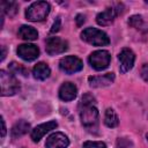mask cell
<instances>
[{"label":"cell","instance_id":"cell-1","mask_svg":"<svg viewBox=\"0 0 148 148\" xmlns=\"http://www.w3.org/2000/svg\"><path fill=\"white\" fill-rule=\"evenodd\" d=\"M80 118L82 125L88 130L89 132H97L98 128V120H99V114L97 109L94 105H86V106H80Z\"/></svg>","mask_w":148,"mask_h":148},{"label":"cell","instance_id":"cell-2","mask_svg":"<svg viewBox=\"0 0 148 148\" xmlns=\"http://www.w3.org/2000/svg\"><path fill=\"white\" fill-rule=\"evenodd\" d=\"M50 13V5L46 1H37L31 3L25 10V17L29 21L38 22L46 18Z\"/></svg>","mask_w":148,"mask_h":148},{"label":"cell","instance_id":"cell-3","mask_svg":"<svg viewBox=\"0 0 148 148\" xmlns=\"http://www.w3.org/2000/svg\"><path fill=\"white\" fill-rule=\"evenodd\" d=\"M81 38L95 46H104L108 45L110 43V39L108 37V35L102 31L98 30L96 28H87L81 32Z\"/></svg>","mask_w":148,"mask_h":148},{"label":"cell","instance_id":"cell-4","mask_svg":"<svg viewBox=\"0 0 148 148\" xmlns=\"http://www.w3.org/2000/svg\"><path fill=\"white\" fill-rule=\"evenodd\" d=\"M0 86H1V95L2 96H12L15 95L18 89H20V84L18 81L16 80V77L1 69L0 71Z\"/></svg>","mask_w":148,"mask_h":148},{"label":"cell","instance_id":"cell-5","mask_svg":"<svg viewBox=\"0 0 148 148\" xmlns=\"http://www.w3.org/2000/svg\"><path fill=\"white\" fill-rule=\"evenodd\" d=\"M110 60H111V56L105 50L95 51L89 56V64L96 71H103L108 68V66L110 65Z\"/></svg>","mask_w":148,"mask_h":148},{"label":"cell","instance_id":"cell-6","mask_svg":"<svg viewBox=\"0 0 148 148\" xmlns=\"http://www.w3.org/2000/svg\"><path fill=\"white\" fill-rule=\"evenodd\" d=\"M59 67L62 72L67 74H73L80 72L83 68V62L75 56H67L59 61Z\"/></svg>","mask_w":148,"mask_h":148},{"label":"cell","instance_id":"cell-7","mask_svg":"<svg viewBox=\"0 0 148 148\" xmlns=\"http://www.w3.org/2000/svg\"><path fill=\"white\" fill-rule=\"evenodd\" d=\"M118 60L120 62L119 65V71L120 73H127L128 71L132 69L134 61H135V54L131 49H123L119 54H118Z\"/></svg>","mask_w":148,"mask_h":148},{"label":"cell","instance_id":"cell-8","mask_svg":"<svg viewBox=\"0 0 148 148\" xmlns=\"http://www.w3.org/2000/svg\"><path fill=\"white\" fill-rule=\"evenodd\" d=\"M46 52L50 56H56L65 52L68 49V43L59 37H50L46 39Z\"/></svg>","mask_w":148,"mask_h":148},{"label":"cell","instance_id":"cell-9","mask_svg":"<svg viewBox=\"0 0 148 148\" xmlns=\"http://www.w3.org/2000/svg\"><path fill=\"white\" fill-rule=\"evenodd\" d=\"M16 52L18 57L25 61H32L39 56V49L34 44H21Z\"/></svg>","mask_w":148,"mask_h":148},{"label":"cell","instance_id":"cell-10","mask_svg":"<svg viewBox=\"0 0 148 148\" xmlns=\"http://www.w3.org/2000/svg\"><path fill=\"white\" fill-rule=\"evenodd\" d=\"M68 145H69L68 138L61 132H56L51 134L45 142L46 148H67Z\"/></svg>","mask_w":148,"mask_h":148},{"label":"cell","instance_id":"cell-11","mask_svg":"<svg viewBox=\"0 0 148 148\" xmlns=\"http://www.w3.org/2000/svg\"><path fill=\"white\" fill-rule=\"evenodd\" d=\"M57 126H58V124L54 120H51V121H47V123H44V124H40V125L36 126L31 131V139H32V141L34 142H38L46 133H49L50 131L54 130Z\"/></svg>","mask_w":148,"mask_h":148},{"label":"cell","instance_id":"cell-12","mask_svg":"<svg viewBox=\"0 0 148 148\" xmlns=\"http://www.w3.org/2000/svg\"><path fill=\"white\" fill-rule=\"evenodd\" d=\"M120 13H121V12H120L119 9H116V8H113V7H109V8H106L104 12L99 13V14L96 16V21H97V23H98L99 25H103V27L109 25V24H111V23L113 22V20L116 18V16L119 15Z\"/></svg>","mask_w":148,"mask_h":148},{"label":"cell","instance_id":"cell-13","mask_svg":"<svg viewBox=\"0 0 148 148\" xmlns=\"http://www.w3.org/2000/svg\"><path fill=\"white\" fill-rule=\"evenodd\" d=\"M114 81V74L113 73H106L104 75H97V76H90L88 79L89 86L92 88H101L110 86Z\"/></svg>","mask_w":148,"mask_h":148},{"label":"cell","instance_id":"cell-14","mask_svg":"<svg viewBox=\"0 0 148 148\" xmlns=\"http://www.w3.org/2000/svg\"><path fill=\"white\" fill-rule=\"evenodd\" d=\"M77 95V88L72 82H65L59 89V97L65 102L73 101Z\"/></svg>","mask_w":148,"mask_h":148},{"label":"cell","instance_id":"cell-15","mask_svg":"<svg viewBox=\"0 0 148 148\" xmlns=\"http://www.w3.org/2000/svg\"><path fill=\"white\" fill-rule=\"evenodd\" d=\"M29 130H30V124L22 119L14 124V126L10 130V134L13 138H20V136L27 134Z\"/></svg>","mask_w":148,"mask_h":148},{"label":"cell","instance_id":"cell-16","mask_svg":"<svg viewBox=\"0 0 148 148\" xmlns=\"http://www.w3.org/2000/svg\"><path fill=\"white\" fill-rule=\"evenodd\" d=\"M32 74H34L35 79H37V80H45V79H47L50 76L51 69L47 66V64H45V62H38L34 67Z\"/></svg>","mask_w":148,"mask_h":148},{"label":"cell","instance_id":"cell-17","mask_svg":"<svg viewBox=\"0 0 148 148\" xmlns=\"http://www.w3.org/2000/svg\"><path fill=\"white\" fill-rule=\"evenodd\" d=\"M18 36L25 40H35L38 37V32L35 28L30 25H22L18 29Z\"/></svg>","mask_w":148,"mask_h":148},{"label":"cell","instance_id":"cell-18","mask_svg":"<svg viewBox=\"0 0 148 148\" xmlns=\"http://www.w3.org/2000/svg\"><path fill=\"white\" fill-rule=\"evenodd\" d=\"M104 124H105L108 127H110V128H113V127L118 126V124H119V118H118V116H117V113L114 112L113 109H111V108L106 109L105 116H104Z\"/></svg>","mask_w":148,"mask_h":148},{"label":"cell","instance_id":"cell-19","mask_svg":"<svg viewBox=\"0 0 148 148\" xmlns=\"http://www.w3.org/2000/svg\"><path fill=\"white\" fill-rule=\"evenodd\" d=\"M1 8H2V12L9 16H14L17 13V5L16 2H13V1H2Z\"/></svg>","mask_w":148,"mask_h":148},{"label":"cell","instance_id":"cell-20","mask_svg":"<svg viewBox=\"0 0 148 148\" xmlns=\"http://www.w3.org/2000/svg\"><path fill=\"white\" fill-rule=\"evenodd\" d=\"M128 24L133 28H136V29H142V27L145 25L143 24V20L140 15H133L132 17H130L128 20Z\"/></svg>","mask_w":148,"mask_h":148},{"label":"cell","instance_id":"cell-21","mask_svg":"<svg viewBox=\"0 0 148 148\" xmlns=\"http://www.w3.org/2000/svg\"><path fill=\"white\" fill-rule=\"evenodd\" d=\"M9 71H12L13 73H18V74H22V75H27V71L23 66H21L20 64H16V62H12L9 65Z\"/></svg>","mask_w":148,"mask_h":148},{"label":"cell","instance_id":"cell-22","mask_svg":"<svg viewBox=\"0 0 148 148\" xmlns=\"http://www.w3.org/2000/svg\"><path fill=\"white\" fill-rule=\"evenodd\" d=\"M82 148H106V145L102 141H86Z\"/></svg>","mask_w":148,"mask_h":148},{"label":"cell","instance_id":"cell-23","mask_svg":"<svg viewBox=\"0 0 148 148\" xmlns=\"http://www.w3.org/2000/svg\"><path fill=\"white\" fill-rule=\"evenodd\" d=\"M95 104V98L89 95V94H86L82 96L81 98V102H80V106H86V105H94Z\"/></svg>","mask_w":148,"mask_h":148},{"label":"cell","instance_id":"cell-24","mask_svg":"<svg viewBox=\"0 0 148 148\" xmlns=\"http://www.w3.org/2000/svg\"><path fill=\"white\" fill-rule=\"evenodd\" d=\"M140 74H141V77L148 82V64H143L142 67H141V71H140Z\"/></svg>","mask_w":148,"mask_h":148},{"label":"cell","instance_id":"cell-25","mask_svg":"<svg viewBox=\"0 0 148 148\" xmlns=\"http://www.w3.org/2000/svg\"><path fill=\"white\" fill-rule=\"evenodd\" d=\"M60 23H61V21H60V18L58 17V18L56 20V22L53 23V25H52V29H51V34H54V32H57V31L60 29Z\"/></svg>","mask_w":148,"mask_h":148},{"label":"cell","instance_id":"cell-26","mask_svg":"<svg viewBox=\"0 0 148 148\" xmlns=\"http://www.w3.org/2000/svg\"><path fill=\"white\" fill-rule=\"evenodd\" d=\"M76 24L79 25V27H81L83 23H84V15H82V14H79V15H76Z\"/></svg>","mask_w":148,"mask_h":148},{"label":"cell","instance_id":"cell-27","mask_svg":"<svg viewBox=\"0 0 148 148\" xmlns=\"http://www.w3.org/2000/svg\"><path fill=\"white\" fill-rule=\"evenodd\" d=\"M1 125H2V130H1V136L3 138L6 135V125H5V120L3 118H1Z\"/></svg>","mask_w":148,"mask_h":148},{"label":"cell","instance_id":"cell-28","mask_svg":"<svg viewBox=\"0 0 148 148\" xmlns=\"http://www.w3.org/2000/svg\"><path fill=\"white\" fill-rule=\"evenodd\" d=\"M5 57H6V50H5V47L2 46V56H1V60H3Z\"/></svg>","mask_w":148,"mask_h":148}]
</instances>
